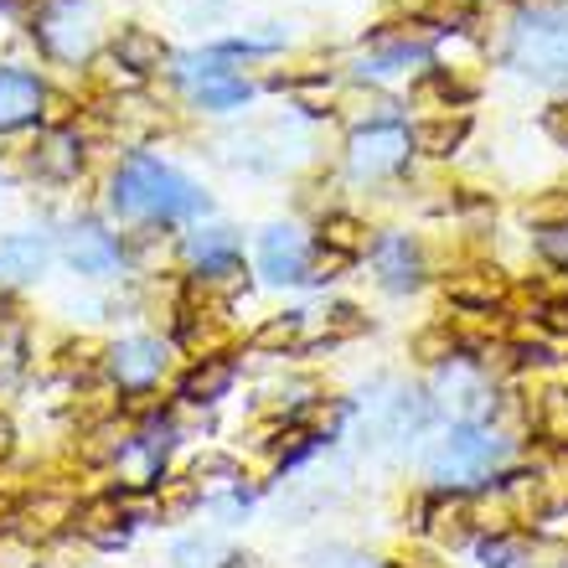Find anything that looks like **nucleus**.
<instances>
[{"mask_svg":"<svg viewBox=\"0 0 568 568\" xmlns=\"http://www.w3.org/2000/svg\"><path fill=\"white\" fill-rule=\"evenodd\" d=\"M114 207L130 212V217H150V223H176V217H192V212H207V196L196 192L181 171L150 161V155H135L114 176Z\"/></svg>","mask_w":568,"mask_h":568,"instance_id":"f257e3e1","label":"nucleus"},{"mask_svg":"<svg viewBox=\"0 0 568 568\" xmlns=\"http://www.w3.org/2000/svg\"><path fill=\"white\" fill-rule=\"evenodd\" d=\"M511 445L486 424H455V429L439 439V449L429 455V480L445 486V491H470V486H486V480L507 465Z\"/></svg>","mask_w":568,"mask_h":568,"instance_id":"f03ea898","label":"nucleus"},{"mask_svg":"<svg viewBox=\"0 0 568 568\" xmlns=\"http://www.w3.org/2000/svg\"><path fill=\"white\" fill-rule=\"evenodd\" d=\"M507 58L542 83H568V16L532 11L511 27Z\"/></svg>","mask_w":568,"mask_h":568,"instance_id":"7ed1b4c3","label":"nucleus"},{"mask_svg":"<svg viewBox=\"0 0 568 568\" xmlns=\"http://www.w3.org/2000/svg\"><path fill=\"white\" fill-rule=\"evenodd\" d=\"M37 37L47 42V52L78 62L93 52V37H99V21H93V6L89 0H52L37 21Z\"/></svg>","mask_w":568,"mask_h":568,"instance_id":"20e7f679","label":"nucleus"},{"mask_svg":"<svg viewBox=\"0 0 568 568\" xmlns=\"http://www.w3.org/2000/svg\"><path fill=\"white\" fill-rule=\"evenodd\" d=\"M408 130L404 124H362L357 135H352V150H346V161L357 171L362 181H383L393 171H404L408 161Z\"/></svg>","mask_w":568,"mask_h":568,"instance_id":"39448f33","label":"nucleus"},{"mask_svg":"<svg viewBox=\"0 0 568 568\" xmlns=\"http://www.w3.org/2000/svg\"><path fill=\"white\" fill-rule=\"evenodd\" d=\"M383 398H367V414H373V434L377 439H414V434L429 424V398L419 388H404V383H383Z\"/></svg>","mask_w":568,"mask_h":568,"instance_id":"423d86ee","label":"nucleus"},{"mask_svg":"<svg viewBox=\"0 0 568 568\" xmlns=\"http://www.w3.org/2000/svg\"><path fill=\"white\" fill-rule=\"evenodd\" d=\"M186 83H192L196 104L202 109H239L248 99V83H243L233 68H223V52H207V58H186Z\"/></svg>","mask_w":568,"mask_h":568,"instance_id":"0eeeda50","label":"nucleus"},{"mask_svg":"<svg viewBox=\"0 0 568 568\" xmlns=\"http://www.w3.org/2000/svg\"><path fill=\"white\" fill-rule=\"evenodd\" d=\"M258 270L270 274L274 284H295L311 274V243H305V233H295V227H270L264 239H258Z\"/></svg>","mask_w":568,"mask_h":568,"instance_id":"6e6552de","label":"nucleus"},{"mask_svg":"<svg viewBox=\"0 0 568 568\" xmlns=\"http://www.w3.org/2000/svg\"><path fill=\"white\" fill-rule=\"evenodd\" d=\"M161 373H165V346L150 342V336H130V342L109 352V377L120 388H150Z\"/></svg>","mask_w":568,"mask_h":568,"instance_id":"1a4fd4ad","label":"nucleus"},{"mask_svg":"<svg viewBox=\"0 0 568 568\" xmlns=\"http://www.w3.org/2000/svg\"><path fill=\"white\" fill-rule=\"evenodd\" d=\"M47 258H52V248H47L42 233H16V239H6L0 243V290L31 284L47 270Z\"/></svg>","mask_w":568,"mask_h":568,"instance_id":"9d476101","label":"nucleus"},{"mask_svg":"<svg viewBox=\"0 0 568 568\" xmlns=\"http://www.w3.org/2000/svg\"><path fill=\"white\" fill-rule=\"evenodd\" d=\"M373 264H377V274H383V284H388V290H414V284H419V274H424L419 248H414L404 233L377 239L373 243Z\"/></svg>","mask_w":568,"mask_h":568,"instance_id":"9b49d317","label":"nucleus"},{"mask_svg":"<svg viewBox=\"0 0 568 568\" xmlns=\"http://www.w3.org/2000/svg\"><path fill=\"white\" fill-rule=\"evenodd\" d=\"M68 258H73L78 274H109V270H120V243L109 239L104 227L78 223L68 233Z\"/></svg>","mask_w":568,"mask_h":568,"instance_id":"f8f14e48","label":"nucleus"},{"mask_svg":"<svg viewBox=\"0 0 568 568\" xmlns=\"http://www.w3.org/2000/svg\"><path fill=\"white\" fill-rule=\"evenodd\" d=\"M47 89L31 73H0V130H21L42 114Z\"/></svg>","mask_w":568,"mask_h":568,"instance_id":"ddd939ff","label":"nucleus"},{"mask_svg":"<svg viewBox=\"0 0 568 568\" xmlns=\"http://www.w3.org/2000/svg\"><path fill=\"white\" fill-rule=\"evenodd\" d=\"M165 58L171 52H165V42L150 27H124L114 37V62H120L124 73H161Z\"/></svg>","mask_w":568,"mask_h":568,"instance_id":"4468645a","label":"nucleus"},{"mask_svg":"<svg viewBox=\"0 0 568 568\" xmlns=\"http://www.w3.org/2000/svg\"><path fill=\"white\" fill-rule=\"evenodd\" d=\"M78 532H83V538H93L99 548H120V542H124V501L114 491L93 496L89 507H78Z\"/></svg>","mask_w":568,"mask_h":568,"instance_id":"2eb2a0df","label":"nucleus"},{"mask_svg":"<svg viewBox=\"0 0 568 568\" xmlns=\"http://www.w3.org/2000/svg\"><path fill=\"white\" fill-rule=\"evenodd\" d=\"M439 393H445V404L460 414V424H480L476 414L491 408V388H486L476 373H465V367H445V373H439Z\"/></svg>","mask_w":568,"mask_h":568,"instance_id":"dca6fc26","label":"nucleus"},{"mask_svg":"<svg viewBox=\"0 0 568 568\" xmlns=\"http://www.w3.org/2000/svg\"><path fill=\"white\" fill-rule=\"evenodd\" d=\"M233 362L227 357H196V367L181 377V398L186 404H217L227 388H233Z\"/></svg>","mask_w":568,"mask_h":568,"instance_id":"f3484780","label":"nucleus"},{"mask_svg":"<svg viewBox=\"0 0 568 568\" xmlns=\"http://www.w3.org/2000/svg\"><path fill=\"white\" fill-rule=\"evenodd\" d=\"M465 135H470V120L465 114H445V120H419L414 130H408V145L419 150V155H455V150L465 145Z\"/></svg>","mask_w":568,"mask_h":568,"instance_id":"a211bd4d","label":"nucleus"},{"mask_svg":"<svg viewBox=\"0 0 568 568\" xmlns=\"http://www.w3.org/2000/svg\"><path fill=\"white\" fill-rule=\"evenodd\" d=\"M501 274L496 270H465V274H449L445 280V295L455 300V305H465V311H491L496 300H501Z\"/></svg>","mask_w":568,"mask_h":568,"instance_id":"6ab92c4d","label":"nucleus"},{"mask_svg":"<svg viewBox=\"0 0 568 568\" xmlns=\"http://www.w3.org/2000/svg\"><path fill=\"white\" fill-rule=\"evenodd\" d=\"M429 58V47L419 37H408V31H393V37H377L373 52H367V73H404L408 62H424Z\"/></svg>","mask_w":568,"mask_h":568,"instance_id":"aec40b11","label":"nucleus"},{"mask_svg":"<svg viewBox=\"0 0 568 568\" xmlns=\"http://www.w3.org/2000/svg\"><path fill=\"white\" fill-rule=\"evenodd\" d=\"M68 517H78L68 496H37V501H27V507L16 511V523H21V532H27V538H52Z\"/></svg>","mask_w":568,"mask_h":568,"instance_id":"412c9836","label":"nucleus"},{"mask_svg":"<svg viewBox=\"0 0 568 568\" xmlns=\"http://www.w3.org/2000/svg\"><path fill=\"white\" fill-rule=\"evenodd\" d=\"M321 248L357 264V258L367 254V227H362L357 217H346V212H331L326 223H321Z\"/></svg>","mask_w":568,"mask_h":568,"instance_id":"4be33fe9","label":"nucleus"},{"mask_svg":"<svg viewBox=\"0 0 568 568\" xmlns=\"http://www.w3.org/2000/svg\"><path fill=\"white\" fill-rule=\"evenodd\" d=\"M300 336H305V311H290V315H274L270 326H258L254 346L258 352H290V346H300Z\"/></svg>","mask_w":568,"mask_h":568,"instance_id":"5701e85b","label":"nucleus"},{"mask_svg":"<svg viewBox=\"0 0 568 568\" xmlns=\"http://www.w3.org/2000/svg\"><path fill=\"white\" fill-rule=\"evenodd\" d=\"M424 517H429V532L439 542H455L465 532V523H470V501H465V496H449V501H434L429 511H424Z\"/></svg>","mask_w":568,"mask_h":568,"instance_id":"b1692460","label":"nucleus"},{"mask_svg":"<svg viewBox=\"0 0 568 568\" xmlns=\"http://www.w3.org/2000/svg\"><path fill=\"white\" fill-rule=\"evenodd\" d=\"M78 145L68 135H52L47 145H37V176H52V181H62V176H73L78 171Z\"/></svg>","mask_w":568,"mask_h":568,"instance_id":"393cba45","label":"nucleus"},{"mask_svg":"<svg viewBox=\"0 0 568 568\" xmlns=\"http://www.w3.org/2000/svg\"><path fill=\"white\" fill-rule=\"evenodd\" d=\"M196 258H202V270H212V264H227V258H239V239H233V227H207L202 239L186 243Z\"/></svg>","mask_w":568,"mask_h":568,"instance_id":"a878e982","label":"nucleus"},{"mask_svg":"<svg viewBox=\"0 0 568 568\" xmlns=\"http://www.w3.org/2000/svg\"><path fill=\"white\" fill-rule=\"evenodd\" d=\"M196 501H202V486H196V480H161V517L165 523H181Z\"/></svg>","mask_w":568,"mask_h":568,"instance_id":"bb28decb","label":"nucleus"},{"mask_svg":"<svg viewBox=\"0 0 568 568\" xmlns=\"http://www.w3.org/2000/svg\"><path fill=\"white\" fill-rule=\"evenodd\" d=\"M532 227H542V233H554V227H568V192H542L538 202H527L523 212Z\"/></svg>","mask_w":568,"mask_h":568,"instance_id":"cd10ccee","label":"nucleus"},{"mask_svg":"<svg viewBox=\"0 0 568 568\" xmlns=\"http://www.w3.org/2000/svg\"><path fill=\"white\" fill-rule=\"evenodd\" d=\"M176 564L181 568H223L227 548L217 538H186V542H176Z\"/></svg>","mask_w":568,"mask_h":568,"instance_id":"c85d7f7f","label":"nucleus"},{"mask_svg":"<svg viewBox=\"0 0 568 568\" xmlns=\"http://www.w3.org/2000/svg\"><path fill=\"white\" fill-rule=\"evenodd\" d=\"M455 346H460V342H455V331L434 326V331H424L419 342H414V352H419L424 362H445V357H455Z\"/></svg>","mask_w":568,"mask_h":568,"instance_id":"c756f323","label":"nucleus"},{"mask_svg":"<svg viewBox=\"0 0 568 568\" xmlns=\"http://www.w3.org/2000/svg\"><path fill=\"white\" fill-rule=\"evenodd\" d=\"M527 568H564L568 564V542H548V538H532L523 548Z\"/></svg>","mask_w":568,"mask_h":568,"instance_id":"7c9ffc66","label":"nucleus"},{"mask_svg":"<svg viewBox=\"0 0 568 568\" xmlns=\"http://www.w3.org/2000/svg\"><path fill=\"white\" fill-rule=\"evenodd\" d=\"M42 120L52 124V130H62V124L73 120V99H68V93H47V99H42Z\"/></svg>","mask_w":568,"mask_h":568,"instance_id":"2f4dec72","label":"nucleus"},{"mask_svg":"<svg viewBox=\"0 0 568 568\" xmlns=\"http://www.w3.org/2000/svg\"><path fill=\"white\" fill-rule=\"evenodd\" d=\"M480 558H486V568H511V558H523V554L507 538H486L480 542Z\"/></svg>","mask_w":568,"mask_h":568,"instance_id":"473e14b6","label":"nucleus"},{"mask_svg":"<svg viewBox=\"0 0 568 568\" xmlns=\"http://www.w3.org/2000/svg\"><path fill=\"white\" fill-rule=\"evenodd\" d=\"M342 414H346L342 404H315V408H305V419L315 424V439H321V429H326V439H331V429L342 424Z\"/></svg>","mask_w":568,"mask_h":568,"instance_id":"72a5a7b5","label":"nucleus"},{"mask_svg":"<svg viewBox=\"0 0 568 568\" xmlns=\"http://www.w3.org/2000/svg\"><path fill=\"white\" fill-rule=\"evenodd\" d=\"M538 248L554 258V264H564V270H568V227H554V233H542Z\"/></svg>","mask_w":568,"mask_h":568,"instance_id":"f704fd0d","label":"nucleus"},{"mask_svg":"<svg viewBox=\"0 0 568 568\" xmlns=\"http://www.w3.org/2000/svg\"><path fill=\"white\" fill-rule=\"evenodd\" d=\"M542 130H548V140H558V145L568 150V104L548 109V114H542Z\"/></svg>","mask_w":568,"mask_h":568,"instance_id":"c9c22d12","label":"nucleus"},{"mask_svg":"<svg viewBox=\"0 0 568 568\" xmlns=\"http://www.w3.org/2000/svg\"><path fill=\"white\" fill-rule=\"evenodd\" d=\"M346 264H352V258H342V254H326V248H321V254H315V280H336V274L346 270Z\"/></svg>","mask_w":568,"mask_h":568,"instance_id":"e433bc0d","label":"nucleus"},{"mask_svg":"<svg viewBox=\"0 0 568 568\" xmlns=\"http://www.w3.org/2000/svg\"><path fill=\"white\" fill-rule=\"evenodd\" d=\"M16 449V429H11V419H6V414H0V460H6V455H11Z\"/></svg>","mask_w":568,"mask_h":568,"instance_id":"4c0bfd02","label":"nucleus"},{"mask_svg":"<svg viewBox=\"0 0 568 568\" xmlns=\"http://www.w3.org/2000/svg\"><path fill=\"white\" fill-rule=\"evenodd\" d=\"M315 568H362V564H352L346 554H321L315 558Z\"/></svg>","mask_w":568,"mask_h":568,"instance_id":"58836bf2","label":"nucleus"},{"mask_svg":"<svg viewBox=\"0 0 568 568\" xmlns=\"http://www.w3.org/2000/svg\"><path fill=\"white\" fill-rule=\"evenodd\" d=\"M16 511H21V507H16L11 496H0V532H6V527L16 523Z\"/></svg>","mask_w":568,"mask_h":568,"instance_id":"ea45409f","label":"nucleus"},{"mask_svg":"<svg viewBox=\"0 0 568 568\" xmlns=\"http://www.w3.org/2000/svg\"><path fill=\"white\" fill-rule=\"evenodd\" d=\"M398 6H404L408 16H429L434 11V0H398Z\"/></svg>","mask_w":568,"mask_h":568,"instance_id":"a19ab883","label":"nucleus"},{"mask_svg":"<svg viewBox=\"0 0 568 568\" xmlns=\"http://www.w3.org/2000/svg\"><path fill=\"white\" fill-rule=\"evenodd\" d=\"M383 568H393V564H383Z\"/></svg>","mask_w":568,"mask_h":568,"instance_id":"79ce46f5","label":"nucleus"}]
</instances>
